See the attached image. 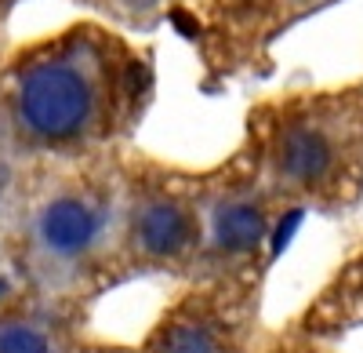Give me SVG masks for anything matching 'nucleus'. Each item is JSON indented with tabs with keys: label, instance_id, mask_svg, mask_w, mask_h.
I'll use <instances>...</instances> for the list:
<instances>
[{
	"label": "nucleus",
	"instance_id": "1",
	"mask_svg": "<svg viewBox=\"0 0 363 353\" xmlns=\"http://www.w3.org/2000/svg\"><path fill=\"white\" fill-rule=\"evenodd\" d=\"M157 99L149 44L77 18L11 44L0 70V131L26 164H62L128 150Z\"/></svg>",
	"mask_w": 363,
	"mask_h": 353
},
{
	"label": "nucleus",
	"instance_id": "2",
	"mask_svg": "<svg viewBox=\"0 0 363 353\" xmlns=\"http://www.w3.org/2000/svg\"><path fill=\"white\" fill-rule=\"evenodd\" d=\"M120 200L124 150L29 164L0 273L37 299L84 310L106 288L124 281Z\"/></svg>",
	"mask_w": 363,
	"mask_h": 353
},
{
	"label": "nucleus",
	"instance_id": "3",
	"mask_svg": "<svg viewBox=\"0 0 363 353\" xmlns=\"http://www.w3.org/2000/svg\"><path fill=\"white\" fill-rule=\"evenodd\" d=\"M236 150L280 204L352 208L363 197V80L255 102Z\"/></svg>",
	"mask_w": 363,
	"mask_h": 353
},
{
	"label": "nucleus",
	"instance_id": "4",
	"mask_svg": "<svg viewBox=\"0 0 363 353\" xmlns=\"http://www.w3.org/2000/svg\"><path fill=\"white\" fill-rule=\"evenodd\" d=\"M203 244V171L128 146L120 200V277L196 273Z\"/></svg>",
	"mask_w": 363,
	"mask_h": 353
},
{
	"label": "nucleus",
	"instance_id": "5",
	"mask_svg": "<svg viewBox=\"0 0 363 353\" xmlns=\"http://www.w3.org/2000/svg\"><path fill=\"white\" fill-rule=\"evenodd\" d=\"M84 8L124 33H182L200 58L207 87L265 70L277 44V0H87Z\"/></svg>",
	"mask_w": 363,
	"mask_h": 353
},
{
	"label": "nucleus",
	"instance_id": "6",
	"mask_svg": "<svg viewBox=\"0 0 363 353\" xmlns=\"http://www.w3.org/2000/svg\"><path fill=\"white\" fill-rule=\"evenodd\" d=\"M284 204L265 190L251 161L233 150L222 164L203 168V244L196 273L229 281L262 259Z\"/></svg>",
	"mask_w": 363,
	"mask_h": 353
},
{
	"label": "nucleus",
	"instance_id": "7",
	"mask_svg": "<svg viewBox=\"0 0 363 353\" xmlns=\"http://www.w3.org/2000/svg\"><path fill=\"white\" fill-rule=\"evenodd\" d=\"M131 353H247V313L236 284L200 281L160 313Z\"/></svg>",
	"mask_w": 363,
	"mask_h": 353
},
{
	"label": "nucleus",
	"instance_id": "8",
	"mask_svg": "<svg viewBox=\"0 0 363 353\" xmlns=\"http://www.w3.org/2000/svg\"><path fill=\"white\" fill-rule=\"evenodd\" d=\"M0 353H131L91 339L80 306L48 303L0 273Z\"/></svg>",
	"mask_w": 363,
	"mask_h": 353
},
{
	"label": "nucleus",
	"instance_id": "9",
	"mask_svg": "<svg viewBox=\"0 0 363 353\" xmlns=\"http://www.w3.org/2000/svg\"><path fill=\"white\" fill-rule=\"evenodd\" d=\"M26 179H29V164L8 142V135L0 131V270H4V251H8V237L15 226V212H18Z\"/></svg>",
	"mask_w": 363,
	"mask_h": 353
},
{
	"label": "nucleus",
	"instance_id": "10",
	"mask_svg": "<svg viewBox=\"0 0 363 353\" xmlns=\"http://www.w3.org/2000/svg\"><path fill=\"white\" fill-rule=\"evenodd\" d=\"M342 4V0H277V18H272V33H277V40L287 33V29H294L298 22H306L327 8Z\"/></svg>",
	"mask_w": 363,
	"mask_h": 353
},
{
	"label": "nucleus",
	"instance_id": "11",
	"mask_svg": "<svg viewBox=\"0 0 363 353\" xmlns=\"http://www.w3.org/2000/svg\"><path fill=\"white\" fill-rule=\"evenodd\" d=\"M15 0H0V70H4V58L11 51V37H8V29H11V15H15Z\"/></svg>",
	"mask_w": 363,
	"mask_h": 353
},
{
	"label": "nucleus",
	"instance_id": "12",
	"mask_svg": "<svg viewBox=\"0 0 363 353\" xmlns=\"http://www.w3.org/2000/svg\"><path fill=\"white\" fill-rule=\"evenodd\" d=\"M15 4H22V0H15ZM73 4H80V8H84V4H87V0H73Z\"/></svg>",
	"mask_w": 363,
	"mask_h": 353
}]
</instances>
